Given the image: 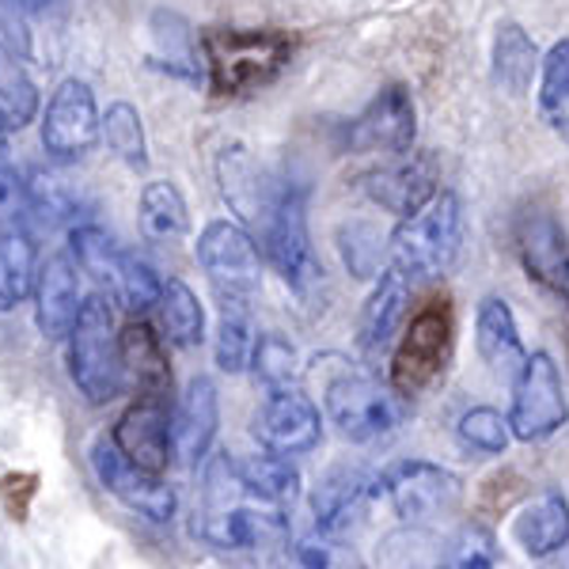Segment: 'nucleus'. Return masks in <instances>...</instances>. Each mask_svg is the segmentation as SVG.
Segmentation results:
<instances>
[{"label": "nucleus", "instance_id": "1", "mask_svg": "<svg viewBox=\"0 0 569 569\" xmlns=\"http://www.w3.org/2000/svg\"><path fill=\"white\" fill-rule=\"evenodd\" d=\"M194 531L213 550L224 555H254L278 547L289 531L284 509H273L254 498L236 475L232 456H217L206 471V505H201Z\"/></svg>", "mask_w": 569, "mask_h": 569}, {"label": "nucleus", "instance_id": "2", "mask_svg": "<svg viewBox=\"0 0 569 569\" xmlns=\"http://www.w3.org/2000/svg\"><path fill=\"white\" fill-rule=\"evenodd\" d=\"M297 39L270 27H213L201 34V66L220 99H243L270 88L289 69Z\"/></svg>", "mask_w": 569, "mask_h": 569}, {"label": "nucleus", "instance_id": "3", "mask_svg": "<svg viewBox=\"0 0 569 569\" xmlns=\"http://www.w3.org/2000/svg\"><path fill=\"white\" fill-rule=\"evenodd\" d=\"M323 383H319V399L338 426V433L357 445H372V440L391 437L395 429L407 421V399L391 388V380H376V376L350 369L342 357H323Z\"/></svg>", "mask_w": 569, "mask_h": 569}, {"label": "nucleus", "instance_id": "4", "mask_svg": "<svg viewBox=\"0 0 569 569\" xmlns=\"http://www.w3.org/2000/svg\"><path fill=\"white\" fill-rule=\"evenodd\" d=\"M391 266L410 281H437L463 251V206L452 190H437L418 213L402 217L391 232Z\"/></svg>", "mask_w": 569, "mask_h": 569}, {"label": "nucleus", "instance_id": "5", "mask_svg": "<svg viewBox=\"0 0 569 569\" xmlns=\"http://www.w3.org/2000/svg\"><path fill=\"white\" fill-rule=\"evenodd\" d=\"M262 251L281 281L289 284L297 297H308L323 278V266L316 259L308 232V190L292 179H278L266 198V209L259 217Z\"/></svg>", "mask_w": 569, "mask_h": 569}, {"label": "nucleus", "instance_id": "6", "mask_svg": "<svg viewBox=\"0 0 569 569\" xmlns=\"http://www.w3.org/2000/svg\"><path fill=\"white\" fill-rule=\"evenodd\" d=\"M456 353V319L448 300H429L402 330L399 346L391 353V388L402 399H426L429 391L445 383Z\"/></svg>", "mask_w": 569, "mask_h": 569}, {"label": "nucleus", "instance_id": "7", "mask_svg": "<svg viewBox=\"0 0 569 569\" xmlns=\"http://www.w3.org/2000/svg\"><path fill=\"white\" fill-rule=\"evenodd\" d=\"M69 376L88 402L103 407L118 399L126 383L122 335L114 330V311L103 297H88L69 330Z\"/></svg>", "mask_w": 569, "mask_h": 569}, {"label": "nucleus", "instance_id": "8", "mask_svg": "<svg viewBox=\"0 0 569 569\" xmlns=\"http://www.w3.org/2000/svg\"><path fill=\"white\" fill-rule=\"evenodd\" d=\"M376 493H383L395 517L410 528L440 525L445 517H456L463 505V482L448 467L429 460H399L376 479Z\"/></svg>", "mask_w": 569, "mask_h": 569}, {"label": "nucleus", "instance_id": "9", "mask_svg": "<svg viewBox=\"0 0 569 569\" xmlns=\"http://www.w3.org/2000/svg\"><path fill=\"white\" fill-rule=\"evenodd\" d=\"M194 251L220 305L224 300L251 305V297L262 284V259L259 243L251 240V232L243 224H236V220H209L201 228Z\"/></svg>", "mask_w": 569, "mask_h": 569}, {"label": "nucleus", "instance_id": "10", "mask_svg": "<svg viewBox=\"0 0 569 569\" xmlns=\"http://www.w3.org/2000/svg\"><path fill=\"white\" fill-rule=\"evenodd\" d=\"M566 421H569V402L555 357L547 350L528 353L525 369L512 380V410H509L512 437L525 440V445H539V440L555 437Z\"/></svg>", "mask_w": 569, "mask_h": 569}, {"label": "nucleus", "instance_id": "11", "mask_svg": "<svg viewBox=\"0 0 569 569\" xmlns=\"http://www.w3.org/2000/svg\"><path fill=\"white\" fill-rule=\"evenodd\" d=\"M103 137V114L96 107V91L88 80L69 77L53 88L42 118V149L61 163H72L96 149Z\"/></svg>", "mask_w": 569, "mask_h": 569}, {"label": "nucleus", "instance_id": "12", "mask_svg": "<svg viewBox=\"0 0 569 569\" xmlns=\"http://www.w3.org/2000/svg\"><path fill=\"white\" fill-rule=\"evenodd\" d=\"M91 467H96L99 486L126 505V509L141 512V517L156 520V525H168L179 509V498L160 475L137 467L122 448L114 445V437H99L91 445Z\"/></svg>", "mask_w": 569, "mask_h": 569}, {"label": "nucleus", "instance_id": "13", "mask_svg": "<svg viewBox=\"0 0 569 569\" xmlns=\"http://www.w3.org/2000/svg\"><path fill=\"white\" fill-rule=\"evenodd\" d=\"M418 137V107L402 84H388L365 103L361 114L346 126V144L353 152L376 156H407Z\"/></svg>", "mask_w": 569, "mask_h": 569}, {"label": "nucleus", "instance_id": "14", "mask_svg": "<svg viewBox=\"0 0 569 569\" xmlns=\"http://www.w3.org/2000/svg\"><path fill=\"white\" fill-rule=\"evenodd\" d=\"M520 266L547 297L569 308V236L550 213H525L517 224Z\"/></svg>", "mask_w": 569, "mask_h": 569}, {"label": "nucleus", "instance_id": "15", "mask_svg": "<svg viewBox=\"0 0 569 569\" xmlns=\"http://www.w3.org/2000/svg\"><path fill=\"white\" fill-rule=\"evenodd\" d=\"M110 437H114V445L137 467L163 475L171 456H176V410H171L168 399H144V395H137V402L118 418Z\"/></svg>", "mask_w": 569, "mask_h": 569}, {"label": "nucleus", "instance_id": "16", "mask_svg": "<svg viewBox=\"0 0 569 569\" xmlns=\"http://www.w3.org/2000/svg\"><path fill=\"white\" fill-rule=\"evenodd\" d=\"M254 433H259L266 452L305 456L323 437V418H319V407L300 388L266 391Z\"/></svg>", "mask_w": 569, "mask_h": 569}, {"label": "nucleus", "instance_id": "17", "mask_svg": "<svg viewBox=\"0 0 569 569\" xmlns=\"http://www.w3.org/2000/svg\"><path fill=\"white\" fill-rule=\"evenodd\" d=\"M365 194L399 220L418 213V209L437 194L433 160H429V156H415V152L395 156V163L372 171V176L365 179Z\"/></svg>", "mask_w": 569, "mask_h": 569}, {"label": "nucleus", "instance_id": "18", "mask_svg": "<svg viewBox=\"0 0 569 569\" xmlns=\"http://www.w3.org/2000/svg\"><path fill=\"white\" fill-rule=\"evenodd\" d=\"M80 262L69 254H53L42 262L39 284H34V323L46 338H66L72 323H77L80 308V278H77Z\"/></svg>", "mask_w": 569, "mask_h": 569}, {"label": "nucleus", "instance_id": "19", "mask_svg": "<svg viewBox=\"0 0 569 569\" xmlns=\"http://www.w3.org/2000/svg\"><path fill=\"white\" fill-rule=\"evenodd\" d=\"M372 493H376V479L357 471V467H338L311 493V520H316L319 531L342 539L350 525H357V517L365 512Z\"/></svg>", "mask_w": 569, "mask_h": 569}, {"label": "nucleus", "instance_id": "20", "mask_svg": "<svg viewBox=\"0 0 569 569\" xmlns=\"http://www.w3.org/2000/svg\"><path fill=\"white\" fill-rule=\"evenodd\" d=\"M475 346H479V357L490 365L493 376L517 380L520 369H525L528 350L520 342L517 316L501 297H486L475 311Z\"/></svg>", "mask_w": 569, "mask_h": 569}, {"label": "nucleus", "instance_id": "21", "mask_svg": "<svg viewBox=\"0 0 569 569\" xmlns=\"http://www.w3.org/2000/svg\"><path fill=\"white\" fill-rule=\"evenodd\" d=\"M407 300H410V278L399 266H388L376 278L361 311V327H357V342H361V350L369 357L383 353L391 346V338L399 335L402 319H407Z\"/></svg>", "mask_w": 569, "mask_h": 569}, {"label": "nucleus", "instance_id": "22", "mask_svg": "<svg viewBox=\"0 0 569 569\" xmlns=\"http://www.w3.org/2000/svg\"><path fill=\"white\" fill-rule=\"evenodd\" d=\"M220 426V395L209 376H194L187 383V395L176 407V456L182 463H201L213 448Z\"/></svg>", "mask_w": 569, "mask_h": 569}, {"label": "nucleus", "instance_id": "23", "mask_svg": "<svg viewBox=\"0 0 569 569\" xmlns=\"http://www.w3.org/2000/svg\"><path fill=\"white\" fill-rule=\"evenodd\" d=\"M512 539L528 558H550L569 543V501L558 490L531 498L512 517Z\"/></svg>", "mask_w": 569, "mask_h": 569}, {"label": "nucleus", "instance_id": "24", "mask_svg": "<svg viewBox=\"0 0 569 569\" xmlns=\"http://www.w3.org/2000/svg\"><path fill=\"white\" fill-rule=\"evenodd\" d=\"M217 179H220V194H224L228 206H232L243 220L259 224V217L266 209V198H270L278 176H266L259 163L251 160V152L240 149V144H232V149L220 152Z\"/></svg>", "mask_w": 569, "mask_h": 569}, {"label": "nucleus", "instance_id": "25", "mask_svg": "<svg viewBox=\"0 0 569 569\" xmlns=\"http://www.w3.org/2000/svg\"><path fill=\"white\" fill-rule=\"evenodd\" d=\"M543 69V58H539L536 42L520 23L505 20L498 23V34H493L490 46V72L493 84H498L505 96H525L531 91V80Z\"/></svg>", "mask_w": 569, "mask_h": 569}, {"label": "nucleus", "instance_id": "26", "mask_svg": "<svg viewBox=\"0 0 569 569\" xmlns=\"http://www.w3.org/2000/svg\"><path fill=\"white\" fill-rule=\"evenodd\" d=\"M122 357H126V372L133 376L137 391L144 399H168L171 402V369H168V353H163L160 335L149 323H130L122 330Z\"/></svg>", "mask_w": 569, "mask_h": 569}, {"label": "nucleus", "instance_id": "27", "mask_svg": "<svg viewBox=\"0 0 569 569\" xmlns=\"http://www.w3.org/2000/svg\"><path fill=\"white\" fill-rule=\"evenodd\" d=\"M152 34H156V53L152 66L171 72L179 80H198L201 77V39L190 34V27L176 12H156L152 16Z\"/></svg>", "mask_w": 569, "mask_h": 569}, {"label": "nucleus", "instance_id": "28", "mask_svg": "<svg viewBox=\"0 0 569 569\" xmlns=\"http://www.w3.org/2000/svg\"><path fill=\"white\" fill-rule=\"evenodd\" d=\"M232 463H236L240 482L254 498L284 512L292 509V501H297V493H300V471L284 460V456L262 452V456H247V460H232Z\"/></svg>", "mask_w": 569, "mask_h": 569}, {"label": "nucleus", "instance_id": "29", "mask_svg": "<svg viewBox=\"0 0 569 569\" xmlns=\"http://www.w3.org/2000/svg\"><path fill=\"white\" fill-rule=\"evenodd\" d=\"M141 228L144 236L156 243H176V240H187L190 232V209H187V198L176 182L168 179H152L144 182L141 190Z\"/></svg>", "mask_w": 569, "mask_h": 569}, {"label": "nucleus", "instance_id": "30", "mask_svg": "<svg viewBox=\"0 0 569 569\" xmlns=\"http://www.w3.org/2000/svg\"><path fill=\"white\" fill-rule=\"evenodd\" d=\"M39 251L23 224H8L0 232V292H4L8 308L27 300L39 284Z\"/></svg>", "mask_w": 569, "mask_h": 569}, {"label": "nucleus", "instance_id": "31", "mask_svg": "<svg viewBox=\"0 0 569 569\" xmlns=\"http://www.w3.org/2000/svg\"><path fill=\"white\" fill-rule=\"evenodd\" d=\"M160 319H163V330L168 338L182 350H194L206 338V308H201L198 292L190 289L182 278H168L163 281V292H160Z\"/></svg>", "mask_w": 569, "mask_h": 569}, {"label": "nucleus", "instance_id": "32", "mask_svg": "<svg viewBox=\"0 0 569 569\" xmlns=\"http://www.w3.org/2000/svg\"><path fill=\"white\" fill-rule=\"evenodd\" d=\"M254 323H251V305H236L224 300L217 319V335H213V357L220 365V372H243L254 357Z\"/></svg>", "mask_w": 569, "mask_h": 569}, {"label": "nucleus", "instance_id": "33", "mask_svg": "<svg viewBox=\"0 0 569 569\" xmlns=\"http://www.w3.org/2000/svg\"><path fill=\"white\" fill-rule=\"evenodd\" d=\"M539 107H543L550 130L562 137V141H569V34L543 53V69H539Z\"/></svg>", "mask_w": 569, "mask_h": 569}, {"label": "nucleus", "instance_id": "34", "mask_svg": "<svg viewBox=\"0 0 569 569\" xmlns=\"http://www.w3.org/2000/svg\"><path fill=\"white\" fill-rule=\"evenodd\" d=\"M72 259L99 284H107V297H110L118 278H122V266L130 259V251H122L99 224H80L72 228Z\"/></svg>", "mask_w": 569, "mask_h": 569}, {"label": "nucleus", "instance_id": "35", "mask_svg": "<svg viewBox=\"0 0 569 569\" xmlns=\"http://www.w3.org/2000/svg\"><path fill=\"white\" fill-rule=\"evenodd\" d=\"M103 141H107V149L126 163V168H133V171L149 168V141H144V126H141V114H137L133 103L118 99V103L107 107Z\"/></svg>", "mask_w": 569, "mask_h": 569}, {"label": "nucleus", "instance_id": "36", "mask_svg": "<svg viewBox=\"0 0 569 569\" xmlns=\"http://www.w3.org/2000/svg\"><path fill=\"white\" fill-rule=\"evenodd\" d=\"M251 365H254V376L262 380L266 391L300 388V365H297V350H292L289 338H281V335H259Z\"/></svg>", "mask_w": 569, "mask_h": 569}, {"label": "nucleus", "instance_id": "37", "mask_svg": "<svg viewBox=\"0 0 569 569\" xmlns=\"http://www.w3.org/2000/svg\"><path fill=\"white\" fill-rule=\"evenodd\" d=\"M456 437H460V445L471 448V452L501 456L505 448H509L512 426H509V418H501L493 407H471L460 418V426H456Z\"/></svg>", "mask_w": 569, "mask_h": 569}, {"label": "nucleus", "instance_id": "38", "mask_svg": "<svg viewBox=\"0 0 569 569\" xmlns=\"http://www.w3.org/2000/svg\"><path fill=\"white\" fill-rule=\"evenodd\" d=\"M0 103L16 114V122L27 126L39 110V88L27 77V69L20 66L12 46L0 42Z\"/></svg>", "mask_w": 569, "mask_h": 569}, {"label": "nucleus", "instance_id": "39", "mask_svg": "<svg viewBox=\"0 0 569 569\" xmlns=\"http://www.w3.org/2000/svg\"><path fill=\"white\" fill-rule=\"evenodd\" d=\"M160 292H163V281L156 278L152 266L141 262L137 254H130L122 266V278H118L114 292H110V300L122 305L130 316H144L152 305H160Z\"/></svg>", "mask_w": 569, "mask_h": 569}, {"label": "nucleus", "instance_id": "40", "mask_svg": "<svg viewBox=\"0 0 569 569\" xmlns=\"http://www.w3.org/2000/svg\"><path fill=\"white\" fill-rule=\"evenodd\" d=\"M498 562V543L482 525H467L460 536L448 543L445 555L437 558V569H493Z\"/></svg>", "mask_w": 569, "mask_h": 569}, {"label": "nucleus", "instance_id": "41", "mask_svg": "<svg viewBox=\"0 0 569 569\" xmlns=\"http://www.w3.org/2000/svg\"><path fill=\"white\" fill-rule=\"evenodd\" d=\"M342 240V259L350 266V273L357 278H380V259H383V243H380V232L365 220H353L338 232Z\"/></svg>", "mask_w": 569, "mask_h": 569}, {"label": "nucleus", "instance_id": "42", "mask_svg": "<svg viewBox=\"0 0 569 569\" xmlns=\"http://www.w3.org/2000/svg\"><path fill=\"white\" fill-rule=\"evenodd\" d=\"M292 558H297V569H342L346 566V550L338 543V536H327V531L311 528L308 536H300L292 543Z\"/></svg>", "mask_w": 569, "mask_h": 569}, {"label": "nucleus", "instance_id": "43", "mask_svg": "<svg viewBox=\"0 0 569 569\" xmlns=\"http://www.w3.org/2000/svg\"><path fill=\"white\" fill-rule=\"evenodd\" d=\"M27 213V182L20 179V171L12 168L8 152L0 156V224H20V217Z\"/></svg>", "mask_w": 569, "mask_h": 569}, {"label": "nucleus", "instance_id": "44", "mask_svg": "<svg viewBox=\"0 0 569 569\" xmlns=\"http://www.w3.org/2000/svg\"><path fill=\"white\" fill-rule=\"evenodd\" d=\"M39 490V475H4L0 479V505L12 520H27L31 498Z\"/></svg>", "mask_w": 569, "mask_h": 569}, {"label": "nucleus", "instance_id": "45", "mask_svg": "<svg viewBox=\"0 0 569 569\" xmlns=\"http://www.w3.org/2000/svg\"><path fill=\"white\" fill-rule=\"evenodd\" d=\"M8 130H20V122H16L12 110H8L4 103H0V137H4Z\"/></svg>", "mask_w": 569, "mask_h": 569}, {"label": "nucleus", "instance_id": "46", "mask_svg": "<svg viewBox=\"0 0 569 569\" xmlns=\"http://www.w3.org/2000/svg\"><path fill=\"white\" fill-rule=\"evenodd\" d=\"M0 311H8V300H4V292H0Z\"/></svg>", "mask_w": 569, "mask_h": 569}, {"label": "nucleus", "instance_id": "47", "mask_svg": "<svg viewBox=\"0 0 569 569\" xmlns=\"http://www.w3.org/2000/svg\"><path fill=\"white\" fill-rule=\"evenodd\" d=\"M8 152V144H4V137H0V156H4Z\"/></svg>", "mask_w": 569, "mask_h": 569}]
</instances>
